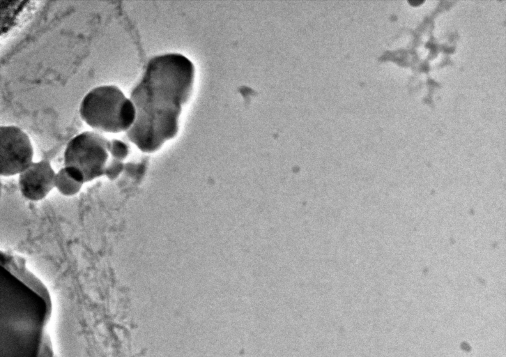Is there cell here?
I'll return each mask as SVG.
<instances>
[{"label":"cell","mask_w":506,"mask_h":357,"mask_svg":"<svg viewBox=\"0 0 506 357\" xmlns=\"http://www.w3.org/2000/svg\"><path fill=\"white\" fill-rule=\"evenodd\" d=\"M128 145L91 130L83 131L67 144L63 153L64 169L75 181L84 184L105 176L116 179L124 169Z\"/></svg>","instance_id":"2"},{"label":"cell","mask_w":506,"mask_h":357,"mask_svg":"<svg viewBox=\"0 0 506 357\" xmlns=\"http://www.w3.org/2000/svg\"><path fill=\"white\" fill-rule=\"evenodd\" d=\"M38 357H53V349L50 338L47 334H44L40 349Z\"/></svg>","instance_id":"7"},{"label":"cell","mask_w":506,"mask_h":357,"mask_svg":"<svg viewBox=\"0 0 506 357\" xmlns=\"http://www.w3.org/2000/svg\"><path fill=\"white\" fill-rule=\"evenodd\" d=\"M33 148L31 139L22 128L14 125L0 127V174H20L32 162Z\"/></svg>","instance_id":"4"},{"label":"cell","mask_w":506,"mask_h":357,"mask_svg":"<svg viewBox=\"0 0 506 357\" xmlns=\"http://www.w3.org/2000/svg\"><path fill=\"white\" fill-rule=\"evenodd\" d=\"M82 185L70 177L64 167L56 173L54 186L64 196L70 197L77 194Z\"/></svg>","instance_id":"6"},{"label":"cell","mask_w":506,"mask_h":357,"mask_svg":"<svg viewBox=\"0 0 506 357\" xmlns=\"http://www.w3.org/2000/svg\"><path fill=\"white\" fill-rule=\"evenodd\" d=\"M79 113L89 127L107 133L126 132L136 118L130 98L112 84L97 86L89 91L80 102Z\"/></svg>","instance_id":"3"},{"label":"cell","mask_w":506,"mask_h":357,"mask_svg":"<svg viewBox=\"0 0 506 357\" xmlns=\"http://www.w3.org/2000/svg\"><path fill=\"white\" fill-rule=\"evenodd\" d=\"M56 173L46 160L33 162L19 174L18 185L21 194L31 201L44 199L55 188Z\"/></svg>","instance_id":"5"},{"label":"cell","mask_w":506,"mask_h":357,"mask_svg":"<svg viewBox=\"0 0 506 357\" xmlns=\"http://www.w3.org/2000/svg\"><path fill=\"white\" fill-rule=\"evenodd\" d=\"M194 77V63L182 54L164 53L148 61L130 95L136 118L126 132L129 140L141 152L154 153L176 136Z\"/></svg>","instance_id":"1"}]
</instances>
